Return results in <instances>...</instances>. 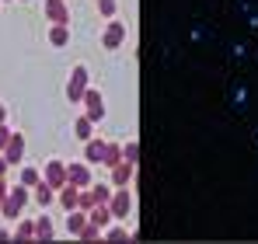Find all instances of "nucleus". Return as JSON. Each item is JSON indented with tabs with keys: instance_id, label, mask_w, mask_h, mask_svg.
Returning a JSON list of instances; mask_svg holds the SVG:
<instances>
[{
	"instance_id": "obj_3",
	"label": "nucleus",
	"mask_w": 258,
	"mask_h": 244,
	"mask_svg": "<svg viewBox=\"0 0 258 244\" xmlns=\"http://www.w3.org/2000/svg\"><path fill=\"white\" fill-rule=\"evenodd\" d=\"M129 206H133L129 185H119V189L112 192V199H108V209H112V216H115V220H126V216H129Z\"/></svg>"
},
{
	"instance_id": "obj_1",
	"label": "nucleus",
	"mask_w": 258,
	"mask_h": 244,
	"mask_svg": "<svg viewBox=\"0 0 258 244\" xmlns=\"http://www.w3.org/2000/svg\"><path fill=\"white\" fill-rule=\"evenodd\" d=\"M25 206H28V185H14V189L7 192L4 206H0V216H7V220H18Z\"/></svg>"
},
{
	"instance_id": "obj_22",
	"label": "nucleus",
	"mask_w": 258,
	"mask_h": 244,
	"mask_svg": "<svg viewBox=\"0 0 258 244\" xmlns=\"http://www.w3.org/2000/svg\"><path fill=\"white\" fill-rule=\"evenodd\" d=\"M101 237H105V241H129V230L126 227H112V223H108V227L101 230Z\"/></svg>"
},
{
	"instance_id": "obj_9",
	"label": "nucleus",
	"mask_w": 258,
	"mask_h": 244,
	"mask_svg": "<svg viewBox=\"0 0 258 244\" xmlns=\"http://www.w3.org/2000/svg\"><path fill=\"white\" fill-rule=\"evenodd\" d=\"M45 18H49L52 25H67V21H70V11H67L63 0H45Z\"/></svg>"
},
{
	"instance_id": "obj_23",
	"label": "nucleus",
	"mask_w": 258,
	"mask_h": 244,
	"mask_svg": "<svg viewBox=\"0 0 258 244\" xmlns=\"http://www.w3.org/2000/svg\"><path fill=\"white\" fill-rule=\"evenodd\" d=\"M98 237H101V227H98V223H91V220L84 223V230L77 234V241H98Z\"/></svg>"
},
{
	"instance_id": "obj_33",
	"label": "nucleus",
	"mask_w": 258,
	"mask_h": 244,
	"mask_svg": "<svg viewBox=\"0 0 258 244\" xmlns=\"http://www.w3.org/2000/svg\"><path fill=\"white\" fill-rule=\"evenodd\" d=\"M0 4H4V0H0Z\"/></svg>"
},
{
	"instance_id": "obj_11",
	"label": "nucleus",
	"mask_w": 258,
	"mask_h": 244,
	"mask_svg": "<svg viewBox=\"0 0 258 244\" xmlns=\"http://www.w3.org/2000/svg\"><path fill=\"white\" fill-rule=\"evenodd\" d=\"M133 174H136V164L119 161L115 167H112V185H115V189H119V185H129V181H133Z\"/></svg>"
},
{
	"instance_id": "obj_27",
	"label": "nucleus",
	"mask_w": 258,
	"mask_h": 244,
	"mask_svg": "<svg viewBox=\"0 0 258 244\" xmlns=\"http://www.w3.org/2000/svg\"><path fill=\"white\" fill-rule=\"evenodd\" d=\"M81 209H91V206H94V192H91V189H81Z\"/></svg>"
},
{
	"instance_id": "obj_25",
	"label": "nucleus",
	"mask_w": 258,
	"mask_h": 244,
	"mask_svg": "<svg viewBox=\"0 0 258 244\" xmlns=\"http://www.w3.org/2000/svg\"><path fill=\"white\" fill-rule=\"evenodd\" d=\"M91 192H94V203H108L112 199V189L108 185H91Z\"/></svg>"
},
{
	"instance_id": "obj_32",
	"label": "nucleus",
	"mask_w": 258,
	"mask_h": 244,
	"mask_svg": "<svg viewBox=\"0 0 258 244\" xmlns=\"http://www.w3.org/2000/svg\"><path fill=\"white\" fill-rule=\"evenodd\" d=\"M0 241H11V234H7V230H0Z\"/></svg>"
},
{
	"instance_id": "obj_18",
	"label": "nucleus",
	"mask_w": 258,
	"mask_h": 244,
	"mask_svg": "<svg viewBox=\"0 0 258 244\" xmlns=\"http://www.w3.org/2000/svg\"><path fill=\"white\" fill-rule=\"evenodd\" d=\"M119 161H122V147H119V143H105V157H101V164L115 167Z\"/></svg>"
},
{
	"instance_id": "obj_21",
	"label": "nucleus",
	"mask_w": 258,
	"mask_h": 244,
	"mask_svg": "<svg viewBox=\"0 0 258 244\" xmlns=\"http://www.w3.org/2000/svg\"><path fill=\"white\" fill-rule=\"evenodd\" d=\"M39 181H42V171H39V167H21V185L35 189Z\"/></svg>"
},
{
	"instance_id": "obj_4",
	"label": "nucleus",
	"mask_w": 258,
	"mask_h": 244,
	"mask_svg": "<svg viewBox=\"0 0 258 244\" xmlns=\"http://www.w3.org/2000/svg\"><path fill=\"white\" fill-rule=\"evenodd\" d=\"M84 108H87L84 115L91 122H101V119H105V98H101V91L87 87V91H84Z\"/></svg>"
},
{
	"instance_id": "obj_29",
	"label": "nucleus",
	"mask_w": 258,
	"mask_h": 244,
	"mask_svg": "<svg viewBox=\"0 0 258 244\" xmlns=\"http://www.w3.org/2000/svg\"><path fill=\"white\" fill-rule=\"evenodd\" d=\"M7 192H11V185H7V181L0 178V206H4V199H7Z\"/></svg>"
},
{
	"instance_id": "obj_2",
	"label": "nucleus",
	"mask_w": 258,
	"mask_h": 244,
	"mask_svg": "<svg viewBox=\"0 0 258 244\" xmlns=\"http://www.w3.org/2000/svg\"><path fill=\"white\" fill-rule=\"evenodd\" d=\"M87 77H91V70H87L84 63H77V67L70 70V81H67V98H70V101H84Z\"/></svg>"
},
{
	"instance_id": "obj_19",
	"label": "nucleus",
	"mask_w": 258,
	"mask_h": 244,
	"mask_svg": "<svg viewBox=\"0 0 258 244\" xmlns=\"http://www.w3.org/2000/svg\"><path fill=\"white\" fill-rule=\"evenodd\" d=\"M49 42H52V45H67V42H70V28H67V25H52V28H49Z\"/></svg>"
},
{
	"instance_id": "obj_24",
	"label": "nucleus",
	"mask_w": 258,
	"mask_h": 244,
	"mask_svg": "<svg viewBox=\"0 0 258 244\" xmlns=\"http://www.w3.org/2000/svg\"><path fill=\"white\" fill-rule=\"evenodd\" d=\"M122 161H129V164L140 161V143H136V140H129L126 147H122Z\"/></svg>"
},
{
	"instance_id": "obj_26",
	"label": "nucleus",
	"mask_w": 258,
	"mask_h": 244,
	"mask_svg": "<svg viewBox=\"0 0 258 244\" xmlns=\"http://www.w3.org/2000/svg\"><path fill=\"white\" fill-rule=\"evenodd\" d=\"M98 11L101 18H115V0H98Z\"/></svg>"
},
{
	"instance_id": "obj_17",
	"label": "nucleus",
	"mask_w": 258,
	"mask_h": 244,
	"mask_svg": "<svg viewBox=\"0 0 258 244\" xmlns=\"http://www.w3.org/2000/svg\"><path fill=\"white\" fill-rule=\"evenodd\" d=\"M74 136H77V140H84V143H87V140L94 136V122L87 119V115H81V119L74 122Z\"/></svg>"
},
{
	"instance_id": "obj_6",
	"label": "nucleus",
	"mask_w": 258,
	"mask_h": 244,
	"mask_svg": "<svg viewBox=\"0 0 258 244\" xmlns=\"http://www.w3.org/2000/svg\"><path fill=\"white\" fill-rule=\"evenodd\" d=\"M42 178L49 181V185H52V189H56V192H59V189H63V185L70 181V178H67V164H63V161H56V157H52V161L45 164Z\"/></svg>"
},
{
	"instance_id": "obj_28",
	"label": "nucleus",
	"mask_w": 258,
	"mask_h": 244,
	"mask_svg": "<svg viewBox=\"0 0 258 244\" xmlns=\"http://www.w3.org/2000/svg\"><path fill=\"white\" fill-rule=\"evenodd\" d=\"M7 140H11V129H7V122H0V150L7 147Z\"/></svg>"
},
{
	"instance_id": "obj_15",
	"label": "nucleus",
	"mask_w": 258,
	"mask_h": 244,
	"mask_svg": "<svg viewBox=\"0 0 258 244\" xmlns=\"http://www.w3.org/2000/svg\"><path fill=\"white\" fill-rule=\"evenodd\" d=\"M101 157H105V143L91 136V140H87V147H84V161L87 164H101Z\"/></svg>"
},
{
	"instance_id": "obj_7",
	"label": "nucleus",
	"mask_w": 258,
	"mask_h": 244,
	"mask_svg": "<svg viewBox=\"0 0 258 244\" xmlns=\"http://www.w3.org/2000/svg\"><path fill=\"white\" fill-rule=\"evenodd\" d=\"M67 178H70L77 189H87V185H91V164H87V161L67 164Z\"/></svg>"
},
{
	"instance_id": "obj_14",
	"label": "nucleus",
	"mask_w": 258,
	"mask_h": 244,
	"mask_svg": "<svg viewBox=\"0 0 258 244\" xmlns=\"http://www.w3.org/2000/svg\"><path fill=\"white\" fill-rule=\"evenodd\" d=\"M35 199H39V206H42V209H49V206L56 203V189H52L45 178L39 181V185H35Z\"/></svg>"
},
{
	"instance_id": "obj_10",
	"label": "nucleus",
	"mask_w": 258,
	"mask_h": 244,
	"mask_svg": "<svg viewBox=\"0 0 258 244\" xmlns=\"http://www.w3.org/2000/svg\"><path fill=\"white\" fill-rule=\"evenodd\" d=\"M87 220H91V223H98V227L105 230V227H108V223H112L115 216H112V209H108V203H94L91 209H87Z\"/></svg>"
},
{
	"instance_id": "obj_30",
	"label": "nucleus",
	"mask_w": 258,
	"mask_h": 244,
	"mask_svg": "<svg viewBox=\"0 0 258 244\" xmlns=\"http://www.w3.org/2000/svg\"><path fill=\"white\" fill-rule=\"evenodd\" d=\"M11 164H7V157H0V178H4V171H7Z\"/></svg>"
},
{
	"instance_id": "obj_5",
	"label": "nucleus",
	"mask_w": 258,
	"mask_h": 244,
	"mask_svg": "<svg viewBox=\"0 0 258 244\" xmlns=\"http://www.w3.org/2000/svg\"><path fill=\"white\" fill-rule=\"evenodd\" d=\"M122 39H126V25L112 18V21L105 25V32H101V45H105V49H119Z\"/></svg>"
},
{
	"instance_id": "obj_31",
	"label": "nucleus",
	"mask_w": 258,
	"mask_h": 244,
	"mask_svg": "<svg viewBox=\"0 0 258 244\" xmlns=\"http://www.w3.org/2000/svg\"><path fill=\"white\" fill-rule=\"evenodd\" d=\"M0 122H7V108L4 105H0Z\"/></svg>"
},
{
	"instance_id": "obj_12",
	"label": "nucleus",
	"mask_w": 258,
	"mask_h": 244,
	"mask_svg": "<svg viewBox=\"0 0 258 244\" xmlns=\"http://www.w3.org/2000/svg\"><path fill=\"white\" fill-rule=\"evenodd\" d=\"M56 199H59L63 209H77V203H81V189H77L74 181H67V185L59 189V196H56Z\"/></svg>"
},
{
	"instance_id": "obj_16",
	"label": "nucleus",
	"mask_w": 258,
	"mask_h": 244,
	"mask_svg": "<svg viewBox=\"0 0 258 244\" xmlns=\"http://www.w3.org/2000/svg\"><path fill=\"white\" fill-rule=\"evenodd\" d=\"M52 237H56L52 220H49V216H39V220H35V241H52Z\"/></svg>"
},
{
	"instance_id": "obj_20",
	"label": "nucleus",
	"mask_w": 258,
	"mask_h": 244,
	"mask_svg": "<svg viewBox=\"0 0 258 244\" xmlns=\"http://www.w3.org/2000/svg\"><path fill=\"white\" fill-rule=\"evenodd\" d=\"M14 241H35V220H21V223H18Z\"/></svg>"
},
{
	"instance_id": "obj_8",
	"label": "nucleus",
	"mask_w": 258,
	"mask_h": 244,
	"mask_svg": "<svg viewBox=\"0 0 258 244\" xmlns=\"http://www.w3.org/2000/svg\"><path fill=\"white\" fill-rule=\"evenodd\" d=\"M4 157H7V164H21V157H25V136L21 133H11V140L4 147Z\"/></svg>"
},
{
	"instance_id": "obj_13",
	"label": "nucleus",
	"mask_w": 258,
	"mask_h": 244,
	"mask_svg": "<svg viewBox=\"0 0 258 244\" xmlns=\"http://www.w3.org/2000/svg\"><path fill=\"white\" fill-rule=\"evenodd\" d=\"M84 223H87V209H81V206H77V209H70V216H67V230H70L74 237L84 230Z\"/></svg>"
}]
</instances>
